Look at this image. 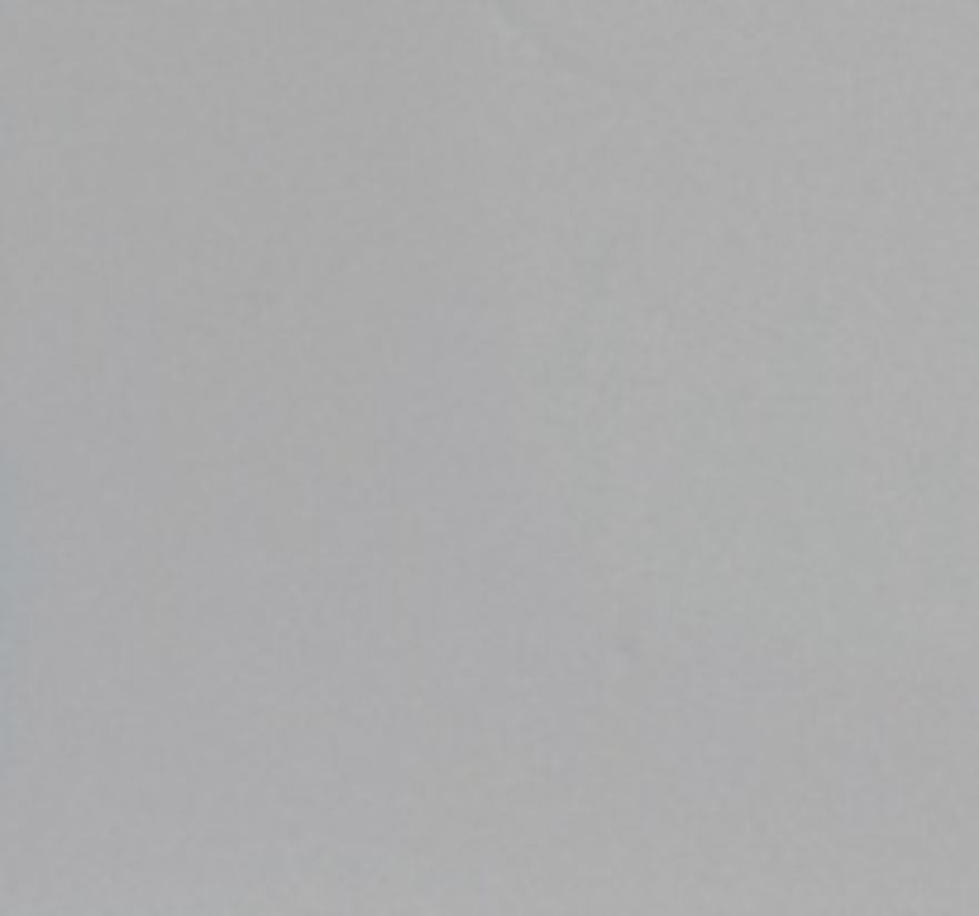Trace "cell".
Instances as JSON below:
<instances>
[]
</instances>
